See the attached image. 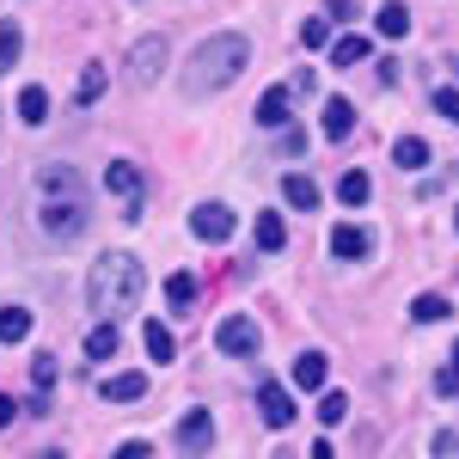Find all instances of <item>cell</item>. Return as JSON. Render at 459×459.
<instances>
[{
	"label": "cell",
	"instance_id": "cell-26",
	"mask_svg": "<svg viewBox=\"0 0 459 459\" xmlns=\"http://www.w3.org/2000/svg\"><path fill=\"white\" fill-rule=\"evenodd\" d=\"M447 313H454V307H447L441 294H417V300H411V318H417V325H435V318H447Z\"/></svg>",
	"mask_w": 459,
	"mask_h": 459
},
{
	"label": "cell",
	"instance_id": "cell-19",
	"mask_svg": "<svg viewBox=\"0 0 459 459\" xmlns=\"http://www.w3.org/2000/svg\"><path fill=\"white\" fill-rule=\"evenodd\" d=\"M166 307H172V313H190V307H196V276H190V270L166 276Z\"/></svg>",
	"mask_w": 459,
	"mask_h": 459
},
{
	"label": "cell",
	"instance_id": "cell-24",
	"mask_svg": "<svg viewBox=\"0 0 459 459\" xmlns=\"http://www.w3.org/2000/svg\"><path fill=\"white\" fill-rule=\"evenodd\" d=\"M282 246H288L282 214H257V251H282Z\"/></svg>",
	"mask_w": 459,
	"mask_h": 459
},
{
	"label": "cell",
	"instance_id": "cell-20",
	"mask_svg": "<svg viewBox=\"0 0 459 459\" xmlns=\"http://www.w3.org/2000/svg\"><path fill=\"white\" fill-rule=\"evenodd\" d=\"M117 343H123V337H117V325H110V318H99V325L86 331V355H92V361H110Z\"/></svg>",
	"mask_w": 459,
	"mask_h": 459
},
{
	"label": "cell",
	"instance_id": "cell-30",
	"mask_svg": "<svg viewBox=\"0 0 459 459\" xmlns=\"http://www.w3.org/2000/svg\"><path fill=\"white\" fill-rule=\"evenodd\" d=\"M300 43H307V49H331V25H325V19H307V25H300Z\"/></svg>",
	"mask_w": 459,
	"mask_h": 459
},
{
	"label": "cell",
	"instance_id": "cell-35",
	"mask_svg": "<svg viewBox=\"0 0 459 459\" xmlns=\"http://www.w3.org/2000/svg\"><path fill=\"white\" fill-rule=\"evenodd\" d=\"M325 6H331L337 19H355V0H325Z\"/></svg>",
	"mask_w": 459,
	"mask_h": 459
},
{
	"label": "cell",
	"instance_id": "cell-13",
	"mask_svg": "<svg viewBox=\"0 0 459 459\" xmlns=\"http://www.w3.org/2000/svg\"><path fill=\"white\" fill-rule=\"evenodd\" d=\"M331 251H337V257H368L374 239H368V227H350V221H343V227L331 233Z\"/></svg>",
	"mask_w": 459,
	"mask_h": 459
},
{
	"label": "cell",
	"instance_id": "cell-14",
	"mask_svg": "<svg viewBox=\"0 0 459 459\" xmlns=\"http://www.w3.org/2000/svg\"><path fill=\"white\" fill-rule=\"evenodd\" d=\"M368 56H374V43H368V37H355V31L331 43V62H337V68H361Z\"/></svg>",
	"mask_w": 459,
	"mask_h": 459
},
{
	"label": "cell",
	"instance_id": "cell-18",
	"mask_svg": "<svg viewBox=\"0 0 459 459\" xmlns=\"http://www.w3.org/2000/svg\"><path fill=\"white\" fill-rule=\"evenodd\" d=\"M282 196H288V209H318V184L307 172H288L282 178Z\"/></svg>",
	"mask_w": 459,
	"mask_h": 459
},
{
	"label": "cell",
	"instance_id": "cell-9",
	"mask_svg": "<svg viewBox=\"0 0 459 459\" xmlns=\"http://www.w3.org/2000/svg\"><path fill=\"white\" fill-rule=\"evenodd\" d=\"M142 392H147V374H135V368H129V374H110V380H99V398H105V404H135Z\"/></svg>",
	"mask_w": 459,
	"mask_h": 459
},
{
	"label": "cell",
	"instance_id": "cell-17",
	"mask_svg": "<svg viewBox=\"0 0 459 459\" xmlns=\"http://www.w3.org/2000/svg\"><path fill=\"white\" fill-rule=\"evenodd\" d=\"M368 196H374V178L368 172H343L337 178V203H343V209H361Z\"/></svg>",
	"mask_w": 459,
	"mask_h": 459
},
{
	"label": "cell",
	"instance_id": "cell-36",
	"mask_svg": "<svg viewBox=\"0 0 459 459\" xmlns=\"http://www.w3.org/2000/svg\"><path fill=\"white\" fill-rule=\"evenodd\" d=\"M454 368H459V343H454Z\"/></svg>",
	"mask_w": 459,
	"mask_h": 459
},
{
	"label": "cell",
	"instance_id": "cell-6",
	"mask_svg": "<svg viewBox=\"0 0 459 459\" xmlns=\"http://www.w3.org/2000/svg\"><path fill=\"white\" fill-rule=\"evenodd\" d=\"M105 190L123 196V214H129V221H142V172H135L129 160H110L105 166Z\"/></svg>",
	"mask_w": 459,
	"mask_h": 459
},
{
	"label": "cell",
	"instance_id": "cell-29",
	"mask_svg": "<svg viewBox=\"0 0 459 459\" xmlns=\"http://www.w3.org/2000/svg\"><path fill=\"white\" fill-rule=\"evenodd\" d=\"M343 417H350V398L343 392H325L318 398V423H343Z\"/></svg>",
	"mask_w": 459,
	"mask_h": 459
},
{
	"label": "cell",
	"instance_id": "cell-8",
	"mask_svg": "<svg viewBox=\"0 0 459 459\" xmlns=\"http://www.w3.org/2000/svg\"><path fill=\"white\" fill-rule=\"evenodd\" d=\"M257 411H264V423H270V429H288V423H294V398H288V386L264 380V386H257Z\"/></svg>",
	"mask_w": 459,
	"mask_h": 459
},
{
	"label": "cell",
	"instance_id": "cell-16",
	"mask_svg": "<svg viewBox=\"0 0 459 459\" xmlns=\"http://www.w3.org/2000/svg\"><path fill=\"white\" fill-rule=\"evenodd\" d=\"M392 160H398L404 172H423L429 166V142L423 135H398V142H392Z\"/></svg>",
	"mask_w": 459,
	"mask_h": 459
},
{
	"label": "cell",
	"instance_id": "cell-31",
	"mask_svg": "<svg viewBox=\"0 0 459 459\" xmlns=\"http://www.w3.org/2000/svg\"><path fill=\"white\" fill-rule=\"evenodd\" d=\"M31 386H43V392L56 386V355H37L31 361Z\"/></svg>",
	"mask_w": 459,
	"mask_h": 459
},
{
	"label": "cell",
	"instance_id": "cell-23",
	"mask_svg": "<svg viewBox=\"0 0 459 459\" xmlns=\"http://www.w3.org/2000/svg\"><path fill=\"white\" fill-rule=\"evenodd\" d=\"M19 117H25V123H49V92H43V86H25V92H19Z\"/></svg>",
	"mask_w": 459,
	"mask_h": 459
},
{
	"label": "cell",
	"instance_id": "cell-5",
	"mask_svg": "<svg viewBox=\"0 0 459 459\" xmlns=\"http://www.w3.org/2000/svg\"><path fill=\"white\" fill-rule=\"evenodd\" d=\"M166 56H172V49H166V37H160V31L142 37V43L129 49V80H135V86H153V80L166 74Z\"/></svg>",
	"mask_w": 459,
	"mask_h": 459
},
{
	"label": "cell",
	"instance_id": "cell-25",
	"mask_svg": "<svg viewBox=\"0 0 459 459\" xmlns=\"http://www.w3.org/2000/svg\"><path fill=\"white\" fill-rule=\"evenodd\" d=\"M142 343H147V361H172V355H178V343H172V331H166V325H147Z\"/></svg>",
	"mask_w": 459,
	"mask_h": 459
},
{
	"label": "cell",
	"instance_id": "cell-32",
	"mask_svg": "<svg viewBox=\"0 0 459 459\" xmlns=\"http://www.w3.org/2000/svg\"><path fill=\"white\" fill-rule=\"evenodd\" d=\"M435 110H441L447 123H459V86H441V92H435Z\"/></svg>",
	"mask_w": 459,
	"mask_h": 459
},
{
	"label": "cell",
	"instance_id": "cell-4",
	"mask_svg": "<svg viewBox=\"0 0 459 459\" xmlns=\"http://www.w3.org/2000/svg\"><path fill=\"white\" fill-rule=\"evenodd\" d=\"M257 343H264V331H257L246 313H233V318L214 325V350L221 355H257Z\"/></svg>",
	"mask_w": 459,
	"mask_h": 459
},
{
	"label": "cell",
	"instance_id": "cell-1",
	"mask_svg": "<svg viewBox=\"0 0 459 459\" xmlns=\"http://www.w3.org/2000/svg\"><path fill=\"white\" fill-rule=\"evenodd\" d=\"M37 221H43V233L62 239V246H74V239L86 233V221H92V196H86L80 172L62 166V160H49V166L37 172Z\"/></svg>",
	"mask_w": 459,
	"mask_h": 459
},
{
	"label": "cell",
	"instance_id": "cell-33",
	"mask_svg": "<svg viewBox=\"0 0 459 459\" xmlns=\"http://www.w3.org/2000/svg\"><path fill=\"white\" fill-rule=\"evenodd\" d=\"M435 454H459V435H447V429H441V435H435Z\"/></svg>",
	"mask_w": 459,
	"mask_h": 459
},
{
	"label": "cell",
	"instance_id": "cell-12",
	"mask_svg": "<svg viewBox=\"0 0 459 459\" xmlns=\"http://www.w3.org/2000/svg\"><path fill=\"white\" fill-rule=\"evenodd\" d=\"M325 374H331V361H325L318 350L294 355V386H300V392H318V386H325Z\"/></svg>",
	"mask_w": 459,
	"mask_h": 459
},
{
	"label": "cell",
	"instance_id": "cell-11",
	"mask_svg": "<svg viewBox=\"0 0 459 459\" xmlns=\"http://www.w3.org/2000/svg\"><path fill=\"white\" fill-rule=\"evenodd\" d=\"M288 99H294V86H270V92L257 99V123H264V129H282L288 123Z\"/></svg>",
	"mask_w": 459,
	"mask_h": 459
},
{
	"label": "cell",
	"instance_id": "cell-3",
	"mask_svg": "<svg viewBox=\"0 0 459 459\" xmlns=\"http://www.w3.org/2000/svg\"><path fill=\"white\" fill-rule=\"evenodd\" d=\"M142 264L129 257V251H105L99 264H92V282H86V294H92V313L99 318H123L135 313V300H142Z\"/></svg>",
	"mask_w": 459,
	"mask_h": 459
},
{
	"label": "cell",
	"instance_id": "cell-22",
	"mask_svg": "<svg viewBox=\"0 0 459 459\" xmlns=\"http://www.w3.org/2000/svg\"><path fill=\"white\" fill-rule=\"evenodd\" d=\"M374 31H380V37H404V31H411V13H404L398 0H386V6L374 13Z\"/></svg>",
	"mask_w": 459,
	"mask_h": 459
},
{
	"label": "cell",
	"instance_id": "cell-15",
	"mask_svg": "<svg viewBox=\"0 0 459 459\" xmlns=\"http://www.w3.org/2000/svg\"><path fill=\"white\" fill-rule=\"evenodd\" d=\"M350 129H355V105H350V99H325V135L343 142Z\"/></svg>",
	"mask_w": 459,
	"mask_h": 459
},
{
	"label": "cell",
	"instance_id": "cell-27",
	"mask_svg": "<svg viewBox=\"0 0 459 459\" xmlns=\"http://www.w3.org/2000/svg\"><path fill=\"white\" fill-rule=\"evenodd\" d=\"M19 49H25V31H19V25L6 19V25H0V74H6L13 62H19Z\"/></svg>",
	"mask_w": 459,
	"mask_h": 459
},
{
	"label": "cell",
	"instance_id": "cell-28",
	"mask_svg": "<svg viewBox=\"0 0 459 459\" xmlns=\"http://www.w3.org/2000/svg\"><path fill=\"white\" fill-rule=\"evenodd\" d=\"M99 92H105V68H86L80 86H74V99H80V105H99Z\"/></svg>",
	"mask_w": 459,
	"mask_h": 459
},
{
	"label": "cell",
	"instance_id": "cell-34",
	"mask_svg": "<svg viewBox=\"0 0 459 459\" xmlns=\"http://www.w3.org/2000/svg\"><path fill=\"white\" fill-rule=\"evenodd\" d=\"M13 417H19V404H13V398H6V392H0V429L13 423Z\"/></svg>",
	"mask_w": 459,
	"mask_h": 459
},
{
	"label": "cell",
	"instance_id": "cell-7",
	"mask_svg": "<svg viewBox=\"0 0 459 459\" xmlns=\"http://www.w3.org/2000/svg\"><path fill=\"white\" fill-rule=\"evenodd\" d=\"M190 233H196V239H209V246L233 239V209H227V203H203V209L190 214Z\"/></svg>",
	"mask_w": 459,
	"mask_h": 459
},
{
	"label": "cell",
	"instance_id": "cell-10",
	"mask_svg": "<svg viewBox=\"0 0 459 459\" xmlns=\"http://www.w3.org/2000/svg\"><path fill=\"white\" fill-rule=\"evenodd\" d=\"M209 441H214V417L209 411H190V417L178 423V447H184V454H203Z\"/></svg>",
	"mask_w": 459,
	"mask_h": 459
},
{
	"label": "cell",
	"instance_id": "cell-21",
	"mask_svg": "<svg viewBox=\"0 0 459 459\" xmlns=\"http://www.w3.org/2000/svg\"><path fill=\"white\" fill-rule=\"evenodd\" d=\"M31 337V313L25 307H0V343H25Z\"/></svg>",
	"mask_w": 459,
	"mask_h": 459
},
{
	"label": "cell",
	"instance_id": "cell-2",
	"mask_svg": "<svg viewBox=\"0 0 459 459\" xmlns=\"http://www.w3.org/2000/svg\"><path fill=\"white\" fill-rule=\"evenodd\" d=\"M251 62V43L239 31H214L209 43H196V56H190V74H184V92L190 99H203V92H221V86H233L239 68Z\"/></svg>",
	"mask_w": 459,
	"mask_h": 459
}]
</instances>
